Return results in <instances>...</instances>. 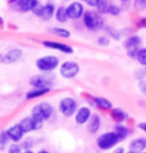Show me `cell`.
<instances>
[{"instance_id":"1","label":"cell","mask_w":146,"mask_h":153,"mask_svg":"<svg viewBox=\"0 0 146 153\" xmlns=\"http://www.w3.org/2000/svg\"><path fill=\"white\" fill-rule=\"evenodd\" d=\"M83 22L84 27L92 32H97L104 27V19L102 15L99 14L96 10L84 11Z\"/></svg>"},{"instance_id":"2","label":"cell","mask_w":146,"mask_h":153,"mask_svg":"<svg viewBox=\"0 0 146 153\" xmlns=\"http://www.w3.org/2000/svg\"><path fill=\"white\" fill-rule=\"evenodd\" d=\"M119 141H121L120 137L114 131V132L102 133V135L99 136V138L96 140V143L97 146L100 149H102V150H108V149L113 147L115 144H117Z\"/></svg>"},{"instance_id":"3","label":"cell","mask_w":146,"mask_h":153,"mask_svg":"<svg viewBox=\"0 0 146 153\" xmlns=\"http://www.w3.org/2000/svg\"><path fill=\"white\" fill-rule=\"evenodd\" d=\"M142 44V39L139 35H130L123 42V47L126 50L127 56L130 58H136L138 50Z\"/></svg>"},{"instance_id":"4","label":"cell","mask_w":146,"mask_h":153,"mask_svg":"<svg viewBox=\"0 0 146 153\" xmlns=\"http://www.w3.org/2000/svg\"><path fill=\"white\" fill-rule=\"evenodd\" d=\"M59 59L56 56H44L37 60L36 66L40 71L43 72H51L59 66Z\"/></svg>"},{"instance_id":"5","label":"cell","mask_w":146,"mask_h":153,"mask_svg":"<svg viewBox=\"0 0 146 153\" xmlns=\"http://www.w3.org/2000/svg\"><path fill=\"white\" fill-rule=\"evenodd\" d=\"M80 73V65L74 61H66L60 67V74L65 79H74Z\"/></svg>"},{"instance_id":"6","label":"cell","mask_w":146,"mask_h":153,"mask_svg":"<svg viewBox=\"0 0 146 153\" xmlns=\"http://www.w3.org/2000/svg\"><path fill=\"white\" fill-rule=\"evenodd\" d=\"M59 108L63 115L66 117H71L77 112L78 103L73 97H65L61 100Z\"/></svg>"},{"instance_id":"7","label":"cell","mask_w":146,"mask_h":153,"mask_svg":"<svg viewBox=\"0 0 146 153\" xmlns=\"http://www.w3.org/2000/svg\"><path fill=\"white\" fill-rule=\"evenodd\" d=\"M53 114V108L50 103L48 102H41L33 108L32 111V117L45 120L48 119Z\"/></svg>"},{"instance_id":"8","label":"cell","mask_w":146,"mask_h":153,"mask_svg":"<svg viewBox=\"0 0 146 153\" xmlns=\"http://www.w3.org/2000/svg\"><path fill=\"white\" fill-rule=\"evenodd\" d=\"M67 13H68L69 19L72 20H78L84 16V7L83 3L80 1L72 2L68 7H67Z\"/></svg>"},{"instance_id":"9","label":"cell","mask_w":146,"mask_h":153,"mask_svg":"<svg viewBox=\"0 0 146 153\" xmlns=\"http://www.w3.org/2000/svg\"><path fill=\"white\" fill-rule=\"evenodd\" d=\"M22 51L20 49H12L7 53L0 55V63L3 64H13L22 57Z\"/></svg>"},{"instance_id":"10","label":"cell","mask_w":146,"mask_h":153,"mask_svg":"<svg viewBox=\"0 0 146 153\" xmlns=\"http://www.w3.org/2000/svg\"><path fill=\"white\" fill-rule=\"evenodd\" d=\"M35 15L41 17L44 20H49L54 16L55 6L53 4H46L45 6H37L34 10Z\"/></svg>"},{"instance_id":"11","label":"cell","mask_w":146,"mask_h":153,"mask_svg":"<svg viewBox=\"0 0 146 153\" xmlns=\"http://www.w3.org/2000/svg\"><path fill=\"white\" fill-rule=\"evenodd\" d=\"M43 44H44V46H46L48 48L54 49V50H58L64 54H73L74 53V49H73L71 46L65 44V43L54 42V41H44Z\"/></svg>"},{"instance_id":"12","label":"cell","mask_w":146,"mask_h":153,"mask_svg":"<svg viewBox=\"0 0 146 153\" xmlns=\"http://www.w3.org/2000/svg\"><path fill=\"white\" fill-rule=\"evenodd\" d=\"M90 116H92L90 109L87 106H82L76 112V122L78 124H84L90 120Z\"/></svg>"},{"instance_id":"13","label":"cell","mask_w":146,"mask_h":153,"mask_svg":"<svg viewBox=\"0 0 146 153\" xmlns=\"http://www.w3.org/2000/svg\"><path fill=\"white\" fill-rule=\"evenodd\" d=\"M30 84L36 88H50L52 85L51 81L43 76H36L30 79Z\"/></svg>"},{"instance_id":"14","label":"cell","mask_w":146,"mask_h":153,"mask_svg":"<svg viewBox=\"0 0 146 153\" xmlns=\"http://www.w3.org/2000/svg\"><path fill=\"white\" fill-rule=\"evenodd\" d=\"M7 134H8L9 138L12 139L13 141H19V140L22 138L24 131L20 124H16V125H14V126L9 128L7 130Z\"/></svg>"},{"instance_id":"15","label":"cell","mask_w":146,"mask_h":153,"mask_svg":"<svg viewBox=\"0 0 146 153\" xmlns=\"http://www.w3.org/2000/svg\"><path fill=\"white\" fill-rule=\"evenodd\" d=\"M17 5L21 11L28 12L34 9L38 6V0H18Z\"/></svg>"},{"instance_id":"16","label":"cell","mask_w":146,"mask_h":153,"mask_svg":"<svg viewBox=\"0 0 146 153\" xmlns=\"http://www.w3.org/2000/svg\"><path fill=\"white\" fill-rule=\"evenodd\" d=\"M129 148L131 151L136 152V153L143 151L146 148V138L141 137V138H137V139L132 140L129 144Z\"/></svg>"},{"instance_id":"17","label":"cell","mask_w":146,"mask_h":153,"mask_svg":"<svg viewBox=\"0 0 146 153\" xmlns=\"http://www.w3.org/2000/svg\"><path fill=\"white\" fill-rule=\"evenodd\" d=\"M100 124H102V120H100L99 115L92 114L89 120V124H87V129H89L90 133H96L99 129Z\"/></svg>"},{"instance_id":"18","label":"cell","mask_w":146,"mask_h":153,"mask_svg":"<svg viewBox=\"0 0 146 153\" xmlns=\"http://www.w3.org/2000/svg\"><path fill=\"white\" fill-rule=\"evenodd\" d=\"M93 100H95L96 105H97V108H99L100 109H103V111H108V109L112 108V103L110 100H108L105 97H93Z\"/></svg>"},{"instance_id":"19","label":"cell","mask_w":146,"mask_h":153,"mask_svg":"<svg viewBox=\"0 0 146 153\" xmlns=\"http://www.w3.org/2000/svg\"><path fill=\"white\" fill-rule=\"evenodd\" d=\"M111 117L113 120H115L118 123H121L124 120H126V118L128 117V115L121 108H113L111 111Z\"/></svg>"},{"instance_id":"20","label":"cell","mask_w":146,"mask_h":153,"mask_svg":"<svg viewBox=\"0 0 146 153\" xmlns=\"http://www.w3.org/2000/svg\"><path fill=\"white\" fill-rule=\"evenodd\" d=\"M49 32L52 33V34L59 36L61 38L64 39H68L71 37V32L69 30H67L66 28H62V27H54V28H50L49 29Z\"/></svg>"},{"instance_id":"21","label":"cell","mask_w":146,"mask_h":153,"mask_svg":"<svg viewBox=\"0 0 146 153\" xmlns=\"http://www.w3.org/2000/svg\"><path fill=\"white\" fill-rule=\"evenodd\" d=\"M111 4L112 3L110 0H100L99 5L96 6V11L102 15L108 14L109 8H110Z\"/></svg>"},{"instance_id":"22","label":"cell","mask_w":146,"mask_h":153,"mask_svg":"<svg viewBox=\"0 0 146 153\" xmlns=\"http://www.w3.org/2000/svg\"><path fill=\"white\" fill-rule=\"evenodd\" d=\"M22 127V129L24 132H29L31 130H35L34 129V120H33L32 117H26L21 120L19 123Z\"/></svg>"},{"instance_id":"23","label":"cell","mask_w":146,"mask_h":153,"mask_svg":"<svg viewBox=\"0 0 146 153\" xmlns=\"http://www.w3.org/2000/svg\"><path fill=\"white\" fill-rule=\"evenodd\" d=\"M56 19L57 21H59L61 23H65L67 22V20L69 19L68 13H67V7L64 6H60L56 11Z\"/></svg>"},{"instance_id":"24","label":"cell","mask_w":146,"mask_h":153,"mask_svg":"<svg viewBox=\"0 0 146 153\" xmlns=\"http://www.w3.org/2000/svg\"><path fill=\"white\" fill-rule=\"evenodd\" d=\"M50 91V88H36L35 91H31L27 94V99L30 100V99H34V97H41V96H44L45 94H47L48 91Z\"/></svg>"},{"instance_id":"25","label":"cell","mask_w":146,"mask_h":153,"mask_svg":"<svg viewBox=\"0 0 146 153\" xmlns=\"http://www.w3.org/2000/svg\"><path fill=\"white\" fill-rule=\"evenodd\" d=\"M103 28H104L108 37H110L111 39L115 40V41L120 40V33L118 32L117 30H115L114 28H112V27H110V26H104Z\"/></svg>"},{"instance_id":"26","label":"cell","mask_w":146,"mask_h":153,"mask_svg":"<svg viewBox=\"0 0 146 153\" xmlns=\"http://www.w3.org/2000/svg\"><path fill=\"white\" fill-rule=\"evenodd\" d=\"M115 132L117 133V135L120 137L121 140L125 139V137L128 135V129H127L126 126H124L123 124H117L116 126H115Z\"/></svg>"},{"instance_id":"27","label":"cell","mask_w":146,"mask_h":153,"mask_svg":"<svg viewBox=\"0 0 146 153\" xmlns=\"http://www.w3.org/2000/svg\"><path fill=\"white\" fill-rule=\"evenodd\" d=\"M136 60L141 66H146V48H140L136 55Z\"/></svg>"},{"instance_id":"28","label":"cell","mask_w":146,"mask_h":153,"mask_svg":"<svg viewBox=\"0 0 146 153\" xmlns=\"http://www.w3.org/2000/svg\"><path fill=\"white\" fill-rule=\"evenodd\" d=\"M96 43L100 47H108V46L110 45V38H109L107 35L99 36L96 40Z\"/></svg>"},{"instance_id":"29","label":"cell","mask_w":146,"mask_h":153,"mask_svg":"<svg viewBox=\"0 0 146 153\" xmlns=\"http://www.w3.org/2000/svg\"><path fill=\"white\" fill-rule=\"evenodd\" d=\"M120 14H121V8L119 6L116 4H111L110 8H109V11H108V15L113 16V17H117V16H119Z\"/></svg>"},{"instance_id":"30","label":"cell","mask_w":146,"mask_h":153,"mask_svg":"<svg viewBox=\"0 0 146 153\" xmlns=\"http://www.w3.org/2000/svg\"><path fill=\"white\" fill-rule=\"evenodd\" d=\"M133 8L137 11H142L146 8V0H133Z\"/></svg>"},{"instance_id":"31","label":"cell","mask_w":146,"mask_h":153,"mask_svg":"<svg viewBox=\"0 0 146 153\" xmlns=\"http://www.w3.org/2000/svg\"><path fill=\"white\" fill-rule=\"evenodd\" d=\"M137 88H138L139 91H140L143 96H146V81L145 79H142V81L138 82Z\"/></svg>"},{"instance_id":"32","label":"cell","mask_w":146,"mask_h":153,"mask_svg":"<svg viewBox=\"0 0 146 153\" xmlns=\"http://www.w3.org/2000/svg\"><path fill=\"white\" fill-rule=\"evenodd\" d=\"M145 72H144V69L143 70H136L134 72V78L137 79V81H142L144 79V76H145Z\"/></svg>"},{"instance_id":"33","label":"cell","mask_w":146,"mask_h":153,"mask_svg":"<svg viewBox=\"0 0 146 153\" xmlns=\"http://www.w3.org/2000/svg\"><path fill=\"white\" fill-rule=\"evenodd\" d=\"M8 134H7V131H3V132H0V144H5L6 142L8 141Z\"/></svg>"},{"instance_id":"34","label":"cell","mask_w":146,"mask_h":153,"mask_svg":"<svg viewBox=\"0 0 146 153\" xmlns=\"http://www.w3.org/2000/svg\"><path fill=\"white\" fill-rule=\"evenodd\" d=\"M8 153H21V147L17 144H12L9 147Z\"/></svg>"},{"instance_id":"35","label":"cell","mask_w":146,"mask_h":153,"mask_svg":"<svg viewBox=\"0 0 146 153\" xmlns=\"http://www.w3.org/2000/svg\"><path fill=\"white\" fill-rule=\"evenodd\" d=\"M84 1L86 2L87 4L90 6V7L96 8V6L99 5V3L100 0H84Z\"/></svg>"},{"instance_id":"36","label":"cell","mask_w":146,"mask_h":153,"mask_svg":"<svg viewBox=\"0 0 146 153\" xmlns=\"http://www.w3.org/2000/svg\"><path fill=\"white\" fill-rule=\"evenodd\" d=\"M138 26L140 27V28H145V29H146V17L141 18V19L139 20Z\"/></svg>"},{"instance_id":"37","label":"cell","mask_w":146,"mask_h":153,"mask_svg":"<svg viewBox=\"0 0 146 153\" xmlns=\"http://www.w3.org/2000/svg\"><path fill=\"white\" fill-rule=\"evenodd\" d=\"M138 128H140L142 131H144V132L146 133V121L140 122V123L138 124Z\"/></svg>"},{"instance_id":"38","label":"cell","mask_w":146,"mask_h":153,"mask_svg":"<svg viewBox=\"0 0 146 153\" xmlns=\"http://www.w3.org/2000/svg\"><path fill=\"white\" fill-rule=\"evenodd\" d=\"M119 1H121V2H124V3H125V2H128V1H130V0H119Z\"/></svg>"},{"instance_id":"39","label":"cell","mask_w":146,"mask_h":153,"mask_svg":"<svg viewBox=\"0 0 146 153\" xmlns=\"http://www.w3.org/2000/svg\"><path fill=\"white\" fill-rule=\"evenodd\" d=\"M3 23V19H2V18L1 17H0V25H1V24Z\"/></svg>"},{"instance_id":"40","label":"cell","mask_w":146,"mask_h":153,"mask_svg":"<svg viewBox=\"0 0 146 153\" xmlns=\"http://www.w3.org/2000/svg\"><path fill=\"white\" fill-rule=\"evenodd\" d=\"M24 153H33V152H32V151H25Z\"/></svg>"},{"instance_id":"41","label":"cell","mask_w":146,"mask_h":153,"mask_svg":"<svg viewBox=\"0 0 146 153\" xmlns=\"http://www.w3.org/2000/svg\"><path fill=\"white\" fill-rule=\"evenodd\" d=\"M39 153H48V152H46V151H40Z\"/></svg>"},{"instance_id":"42","label":"cell","mask_w":146,"mask_h":153,"mask_svg":"<svg viewBox=\"0 0 146 153\" xmlns=\"http://www.w3.org/2000/svg\"><path fill=\"white\" fill-rule=\"evenodd\" d=\"M127 153H136V152H133V151H131V150H130L129 152H127Z\"/></svg>"},{"instance_id":"43","label":"cell","mask_w":146,"mask_h":153,"mask_svg":"<svg viewBox=\"0 0 146 153\" xmlns=\"http://www.w3.org/2000/svg\"><path fill=\"white\" fill-rule=\"evenodd\" d=\"M144 72H145V75H146V66H145V68H144Z\"/></svg>"}]
</instances>
